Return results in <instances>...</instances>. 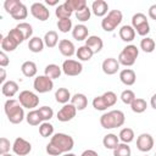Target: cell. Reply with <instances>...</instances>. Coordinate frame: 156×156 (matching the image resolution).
<instances>
[{
	"instance_id": "26",
	"label": "cell",
	"mask_w": 156,
	"mask_h": 156,
	"mask_svg": "<svg viewBox=\"0 0 156 156\" xmlns=\"http://www.w3.org/2000/svg\"><path fill=\"white\" fill-rule=\"evenodd\" d=\"M45 44H44V40L43 38L40 37H32L28 41V49L32 51V52H41L43 49H44Z\"/></svg>"
},
{
	"instance_id": "4",
	"label": "cell",
	"mask_w": 156,
	"mask_h": 156,
	"mask_svg": "<svg viewBox=\"0 0 156 156\" xmlns=\"http://www.w3.org/2000/svg\"><path fill=\"white\" fill-rule=\"evenodd\" d=\"M138 56H139V49L136 48V45L129 44L122 49L117 60H118L119 65H123L126 67H130L135 63Z\"/></svg>"
},
{
	"instance_id": "34",
	"label": "cell",
	"mask_w": 156,
	"mask_h": 156,
	"mask_svg": "<svg viewBox=\"0 0 156 156\" xmlns=\"http://www.w3.org/2000/svg\"><path fill=\"white\" fill-rule=\"evenodd\" d=\"M72 11L67 7V5L63 2V4H61V5H58L57 7H56V10H55V15H56V17L58 18V20H63V18H71V16H72Z\"/></svg>"
},
{
	"instance_id": "5",
	"label": "cell",
	"mask_w": 156,
	"mask_h": 156,
	"mask_svg": "<svg viewBox=\"0 0 156 156\" xmlns=\"http://www.w3.org/2000/svg\"><path fill=\"white\" fill-rule=\"evenodd\" d=\"M123 15L119 10H111L108 13L102 18L101 21V27L105 32H113L122 22Z\"/></svg>"
},
{
	"instance_id": "18",
	"label": "cell",
	"mask_w": 156,
	"mask_h": 156,
	"mask_svg": "<svg viewBox=\"0 0 156 156\" xmlns=\"http://www.w3.org/2000/svg\"><path fill=\"white\" fill-rule=\"evenodd\" d=\"M119 80L124 84V85H133L136 80V74L132 68H123L119 72Z\"/></svg>"
},
{
	"instance_id": "52",
	"label": "cell",
	"mask_w": 156,
	"mask_h": 156,
	"mask_svg": "<svg viewBox=\"0 0 156 156\" xmlns=\"http://www.w3.org/2000/svg\"><path fill=\"white\" fill-rule=\"evenodd\" d=\"M80 156H99V155H98V152H96L95 150L88 149V150H84V151L80 154Z\"/></svg>"
},
{
	"instance_id": "37",
	"label": "cell",
	"mask_w": 156,
	"mask_h": 156,
	"mask_svg": "<svg viewBox=\"0 0 156 156\" xmlns=\"http://www.w3.org/2000/svg\"><path fill=\"white\" fill-rule=\"evenodd\" d=\"M13 20H17V21H20V20H24L27 16H28V9H27V6L22 2L11 15H10Z\"/></svg>"
},
{
	"instance_id": "32",
	"label": "cell",
	"mask_w": 156,
	"mask_h": 156,
	"mask_svg": "<svg viewBox=\"0 0 156 156\" xmlns=\"http://www.w3.org/2000/svg\"><path fill=\"white\" fill-rule=\"evenodd\" d=\"M26 121L29 126H40L43 123L39 111L38 110H30L27 115H26Z\"/></svg>"
},
{
	"instance_id": "41",
	"label": "cell",
	"mask_w": 156,
	"mask_h": 156,
	"mask_svg": "<svg viewBox=\"0 0 156 156\" xmlns=\"http://www.w3.org/2000/svg\"><path fill=\"white\" fill-rule=\"evenodd\" d=\"M121 100H122V102L123 104H126V105H132V102L136 99V96H135V94H134V91L133 90H130V89H126V90H123L122 93H121Z\"/></svg>"
},
{
	"instance_id": "40",
	"label": "cell",
	"mask_w": 156,
	"mask_h": 156,
	"mask_svg": "<svg viewBox=\"0 0 156 156\" xmlns=\"http://www.w3.org/2000/svg\"><path fill=\"white\" fill-rule=\"evenodd\" d=\"M130 155H132L130 146L124 143H119L117 147L113 150V156H130Z\"/></svg>"
},
{
	"instance_id": "30",
	"label": "cell",
	"mask_w": 156,
	"mask_h": 156,
	"mask_svg": "<svg viewBox=\"0 0 156 156\" xmlns=\"http://www.w3.org/2000/svg\"><path fill=\"white\" fill-rule=\"evenodd\" d=\"M93 55H94V52H93L91 49L88 48L87 45L79 46V48L77 49V51H76V56H77V58H78L79 61H89V60L93 57Z\"/></svg>"
},
{
	"instance_id": "9",
	"label": "cell",
	"mask_w": 156,
	"mask_h": 156,
	"mask_svg": "<svg viewBox=\"0 0 156 156\" xmlns=\"http://www.w3.org/2000/svg\"><path fill=\"white\" fill-rule=\"evenodd\" d=\"M82 71H83V65L77 60L67 58L62 63V72L68 77L79 76L82 73Z\"/></svg>"
},
{
	"instance_id": "15",
	"label": "cell",
	"mask_w": 156,
	"mask_h": 156,
	"mask_svg": "<svg viewBox=\"0 0 156 156\" xmlns=\"http://www.w3.org/2000/svg\"><path fill=\"white\" fill-rule=\"evenodd\" d=\"M91 12L96 17H105L108 13V4L105 0H95L91 4Z\"/></svg>"
},
{
	"instance_id": "22",
	"label": "cell",
	"mask_w": 156,
	"mask_h": 156,
	"mask_svg": "<svg viewBox=\"0 0 156 156\" xmlns=\"http://www.w3.org/2000/svg\"><path fill=\"white\" fill-rule=\"evenodd\" d=\"M71 104L77 108V111H83L88 106V99L84 94L76 93L71 99Z\"/></svg>"
},
{
	"instance_id": "54",
	"label": "cell",
	"mask_w": 156,
	"mask_h": 156,
	"mask_svg": "<svg viewBox=\"0 0 156 156\" xmlns=\"http://www.w3.org/2000/svg\"><path fill=\"white\" fill-rule=\"evenodd\" d=\"M150 105H151V107H152L154 110H156V94H154V95L151 96V99H150Z\"/></svg>"
},
{
	"instance_id": "47",
	"label": "cell",
	"mask_w": 156,
	"mask_h": 156,
	"mask_svg": "<svg viewBox=\"0 0 156 156\" xmlns=\"http://www.w3.org/2000/svg\"><path fill=\"white\" fill-rule=\"evenodd\" d=\"M7 35L9 37H11L15 41H17L18 44H22L23 41H24V37H23V34L21 33V30L18 29V28H12V29H10V32L7 33Z\"/></svg>"
},
{
	"instance_id": "46",
	"label": "cell",
	"mask_w": 156,
	"mask_h": 156,
	"mask_svg": "<svg viewBox=\"0 0 156 156\" xmlns=\"http://www.w3.org/2000/svg\"><path fill=\"white\" fill-rule=\"evenodd\" d=\"M21 4H22V2H21L20 0H5V2H4V9L6 10V12H7L9 15H11Z\"/></svg>"
},
{
	"instance_id": "27",
	"label": "cell",
	"mask_w": 156,
	"mask_h": 156,
	"mask_svg": "<svg viewBox=\"0 0 156 156\" xmlns=\"http://www.w3.org/2000/svg\"><path fill=\"white\" fill-rule=\"evenodd\" d=\"M72 96H71V93L67 88H58L56 91H55V100L58 102V104H68V101H71Z\"/></svg>"
},
{
	"instance_id": "16",
	"label": "cell",
	"mask_w": 156,
	"mask_h": 156,
	"mask_svg": "<svg viewBox=\"0 0 156 156\" xmlns=\"http://www.w3.org/2000/svg\"><path fill=\"white\" fill-rule=\"evenodd\" d=\"M58 51L63 55V56H66V57H71V56H73L74 54H76V46H74V44L71 41V40H68V39H61L60 41H58Z\"/></svg>"
},
{
	"instance_id": "11",
	"label": "cell",
	"mask_w": 156,
	"mask_h": 156,
	"mask_svg": "<svg viewBox=\"0 0 156 156\" xmlns=\"http://www.w3.org/2000/svg\"><path fill=\"white\" fill-rule=\"evenodd\" d=\"M30 13L34 18L44 22V21H48L49 17H50V11L48 10V7L41 4V2H33L30 5Z\"/></svg>"
},
{
	"instance_id": "17",
	"label": "cell",
	"mask_w": 156,
	"mask_h": 156,
	"mask_svg": "<svg viewBox=\"0 0 156 156\" xmlns=\"http://www.w3.org/2000/svg\"><path fill=\"white\" fill-rule=\"evenodd\" d=\"M72 37L73 39L82 41V40H87L89 37V29L85 24L80 23V24H76L72 29Z\"/></svg>"
},
{
	"instance_id": "56",
	"label": "cell",
	"mask_w": 156,
	"mask_h": 156,
	"mask_svg": "<svg viewBox=\"0 0 156 156\" xmlns=\"http://www.w3.org/2000/svg\"><path fill=\"white\" fill-rule=\"evenodd\" d=\"M61 156H77V155L73 154V152H66V154H63V155H61Z\"/></svg>"
},
{
	"instance_id": "10",
	"label": "cell",
	"mask_w": 156,
	"mask_h": 156,
	"mask_svg": "<svg viewBox=\"0 0 156 156\" xmlns=\"http://www.w3.org/2000/svg\"><path fill=\"white\" fill-rule=\"evenodd\" d=\"M12 151L17 156H26L32 151V144L29 141H27L26 139L18 136L15 139V141L12 144Z\"/></svg>"
},
{
	"instance_id": "49",
	"label": "cell",
	"mask_w": 156,
	"mask_h": 156,
	"mask_svg": "<svg viewBox=\"0 0 156 156\" xmlns=\"http://www.w3.org/2000/svg\"><path fill=\"white\" fill-rule=\"evenodd\" d=\"M10 147L12 149V145H11L10 140H9L7 138L2 136V138L0 139V154H1V155H4V154H9Z\"/></svg>"
},
{
	"instance_id": "1",
	"label": "cell",
	"mask_w": 156,
	"mask_h": 156,
	"mask_svg": "<svg viewBox=\"0 0 156 156\" xmlns=\"http://www.w3.org/2000/svg\"><path fill=\"white\" fill-rule=\"evenodd\" d=\"M73 146L74 140L71 135L65 133H55L46 145V152L49 156H61L66 152H71Z\"/></svg>"
},
{
	"instance_id": "25",
	"label": "cell",
	"mask_w": 156,
	"mask_h": 156,
	"mask_svg": "<svg viewBox=\"0 0 156 156\" xmlns=\"http://www.w3.org/2000/svg\"><path fill=\"white\" fill-rule=\"evenodd\" d=\"M1 51H5V52H11V51H15L17 49V46L20 45L17 41H15L11 37L6 35V37H1Z\"/></svg>"
},
{
	"instance_id": "59",
	"label": "cell",
	"mask_w": 156,
	"mask_h": 156,
	"mask_svg": "<svg viewBox=\"0 0 156 156\" xmlns=\"http://www.w3.org/2000/svg\"><path fill=\"white\" fill-rule=\"evenodd\" d=\"M155 156H156V154H155Z\"/></svg>"
},
{
	"instance_id": "36",
	"label": "cell",
	"mask_w": 156,
	"mask_h": 156,
	"mask_svg": "<svg viewBox=\"0 0 156 156\" xmlns=\"http://www.w3.org/2000/svg\"><path fill=\"white\" fill-rule=\"evenodd\" d=\"M65 4L67 5V7L72 11V12H77L82 9H84L87 5V1L85 0H66Z\"/></svg>"
},
{
	"instance_id": "19",
	"label": "cell",
	"mask_w": 156,
	"mask_h": 156,
	"mask_svg": "<svg viewBox=\"0 0 156 156\" xmlns=\"http://www.w3.org/2000/svg\"><path fill=\"white\" fill-rule=\"evenodd\" d=\"M85 45H87L88 48H90L94 54H98V52L101 51V49H102V46H104V41H102V39H101L100 37H98V35H89L88 39L85 40Z\"/></svg>"
},
{
	"instance_id": "53",
	"label": "cell",
	"mask_w": 156,
	"mask_h": 156,
	"mask_svg": "<svg viewBox=\"0 0 156 156\" xmlns=\"http://www.w3.org/2000/svg\"><path fill=\"white\" fill-rule=\"evenodd\" d=\"M0 72H1V77H0V82L4 84L6 82V71L5 68H0Z\"/></svg>"
},
{
	"instance_id": "44",
	"label": "cell",
	"mask_w": 156,
	"mask_h": 156,
	"mask_svg": "<svg viewBox=\"0 0 156 156\" xmlns=\"http://www.w3.org/2000/svg\"><path fill=\"white\" fill-rule=\"evenodd\" d=\"M57 29L62 33H68L69 30H72V20L71 18H63V20H58L57 21Z\"/></svg>"
},
{
	"instance_id": "38",
	"label": "cell",
	"mask_w": 156,
	"mask_h": 156,
	"mask_svg": "<svg viewBox=\"0 0 156 156\" xmlns=\"http://www.w3.org/2000/svg\"><path fill=\"white\" fill-rule=\"evenodd\" d=\"M16 28H18L20 30H21V33L23 34V37H24V40H29L30 38H32V35H33V27L29 24V23H27V22H21V23H18L17 26H16Z\"/></svg>"
},
{
	"instance_id": "8",
	"label": "cell",
	"mask_w": 156,
	"mask_h": 156,
	"mask_svg": "<svg viewBox=\"0 0 156 156\" xmlns=\"http://www.w3.org/2000/svg\"><path fill=\"white\" fill-rule=\"evenodd\" d=\"M33 88L39 94L49 93L54 89V80L50 79L49 77H46L45 74L44 76H37L34 78V82H33Z\"/></svg>"
},
{
	"instance_id": "51",
	"label": "cell",
	"mask_w": 156,
	"mask_h": 156,
	"mask_svg": "<svg viewBox=\"0 0 156 156\" xmlns=\"http://www.w3.org/2000/svg\"><path fill=\"white\" fill-rule=\"evenodd\" d=\"M147 13H149V17H150L151 20L156 21V4H154V5H151V6L149 7Z\"/></svg>"
},
{
	"instance_id": "12",
	"label": "cell",
	"mask_w": 156,
	"mask_h": 156,
	"mask_svg": "<svg viewBox=\"0 0 156 156\" xmlns=\"http://www.w3.org/2000/svg\"><path fill=\"white\" fill-rule=\"evenodd\" d=\"M155 145L154 138L149 133H141L136 138V149L141 152H149Z\"/></svg>"
},
{
	"instance_id": "28",
	"label": "cell",
	"mask_w": 156,
	"mask_h": 156,
	"mask_svg": "<svg viewBox=\"0 0 156 156\" xmlns=\"http://www.w3.org/2000/svg\"><path fill=\"white\" fill-rule=\"evenodd\" d=\"M102 144H104V146H105L106 149H108V150H115V149L117 147V145L119 144V138H118L116 134H113V133H108V134H106V135L104 136Z\"/></svg>"
},
{
	"instance_id": "50",
	"label": "cell",
	"mask_w": 156,
	"mask_h": 156,
	"mask_svg": "<svg viewBox=\"0 0 156 156\" xmlns=\"http://www.w3.org/2000/svg\"><path fill=\"white\" fill-rule=\"evenodd\" d=\"M9 63H10V58L7 57V55H6L5 51H1L0 52V66L4 68L6 66H9Z\"/></svg>"
},
{
	"instance_id": "2",
	"label": "cell",
	"mask_w": 156,
	"mask_h": 156,
	"mask_svg": "<svg viewBox=\"0 0 156 156\" xmlns=\"http://www.w3.org/2000/svg\"><path fill=\"white\" fill-rule=\"evenodd\" d=\"M24 107L20 104L18 100H15V99H9L5 101V105H4V111H5V115L7 117V119L10 121V123L12 124H20L24 118H26V115H24Z\"/></svg>"
},
{
	"instance_id": "23",
	"label": "cell",
	"mask_w": 156,
	"mask_h": 156,
	"mask_svg": "<svg viewBox=\"0 0 156 156\" xmlns=\"http://www.w3.org/2000/svg\"><path fill=\"white\" fill-rule=\"evenodd\" d=\"M21 72L23 73L24 77H28V78L35 77L37 72H38L35 62H33V61H24L22 63V66H21Z\"/></svg>"
},
{
	"instance_id": "13",
	"label": "cell",
	"mask_w": 156,
	"mask_h": 156,
	"mask_svg": "<svg viewBox=\"0 0 156 156\" xmlns=\"http://www.w3.org/2000/svg\"><path fill=\"white\" fill-rule=\"evenodd\" d=\"M76 115H77V108L71 102H68V104L63 105L58 110V112H57V119L60 122H68V121L73 119L76 117Z\"/></svg>"
},
{
	"instance_id": "43",
	"label": "cell",
	"mask_w": 156,
	"mask_h": 156,
	"mask_svg": "<svg viewBox=\"0 0 156 156\" xmlns=\"http://www.w3.org/2000/svg\"><path fill=\"white\" fill-rule=\"evenodd\" d=\"M74 15H76V18H77L78 21H80V22H87V21L90 20L91 9H89L88 6H85L84 9L79 10V11H77V12H74Z\"/></svg>"
},
{
	"instance_id": "45",
	"label": "cell",
	"mask_w": 156,
	"mask_h": 156,
	"mask_svg": "<svg viewBox=\"0 0 156 156\" xmlns=\"http://www.w3.org/2000/svg\"><path fill=\"white\" fill-rule=\"evenodd\" d=\"M101 96H102V99H104V101H105V104H106L107 107H112L117 102V95L113 91H111V90L105 91Z\"/></svg>"
},
{
	"instance_id": "24",
	"label": "cell",
	"mask_w": 156,
	"mask_h": 156,
	"mask_svg": "<svg viewBox=\"0 0 156 156\" xmlns=\"http://www.w3.org/2000/svg\"><path fill=\"white\" fill-rule=\"evenodd\" d=\"M61 73H62V67H60L58 65H55V63L46 65V67L44 69V74L46 77H49L50 79H52V80L60 78Z\"/></svg>"
},
{
	"instance_id": "57",
	"label": "cell",
	"mask_w": 156,
	"mask_h": 156,
	"mask_svg": "<svg viewBox=\"0 0 156 156\" xmlns=\"http://www.w3.org/2000/svg\"><path fill=\"white\" fill-rule=\"evenodd\" d=\"M1 156H13V155H11V154H4V155H1Z\"/></svg>"
},
{
	"instance_id": "35",
	"label": "cell",
	"mask_w": 156,
	"mask_h": 156,
	"mask_svg": "<svg viewBox=\"0 0 156 156\" xmlns=\"http://www.w3.org/2000/svg\"><path fill=\"white\" fill-rule=\"evenodd\" d=\"M130 108H132V111L135 112V113H143V112L147 108V102H146L144 99H141V98H136V99L132 102Z\"/></svg>"
},
{
	"instance_id": "29",
	"label": "cell",
	"mask_w": 156,
	"mask_h": 156,
	"mask_svg": "<svg viewBox=\"0 0 156 156\" xmlns=\"http://www.w3.org/2000/svg\"><path fill=\"white\" fill-rule=\"evenodd\" d=\"M43 40H44V44H45V46H48V48H55L57 44H58V35H57V32L56 30H49V32H46L45 33V35H44V38H43Z\"/></svg>"
},
{
	"instance_id": "55",
	"label": "cell",
	"mask_w": 156,
	"mask_h": 156,
	"mask_svg": "<svg viewBox=\"0 0 156 156\" xmlns=\"http://www.w3.org/2000/svg\"><path fill=\"white\" fill-rule=\"evenodd\" d=\"M46 4H48V5H51V6H55V5L58 4V1H57V0H56V1H49V0H46Z\"/></svg>"
},
{
	"instance_id": "48",
	"label": "cell",
	"mask_w": 156,
	"mask_h": 156,
	"mask_svg": "<svg viewBox=\"0 0 156 156\" xmlns=\"http://www.w3.org/2000/svg\"><path fill=\"white\" fill-rule=\"evenodd\" d=\"M93 107H94L95 110H98V111H105V110L108 108V107L106 106V104H105V101H104V99H102L101 95L95 96V98L93 99Z\"/></svg>"
},
{
	"instance_id": "14",
	"label": "cell",
	"mask_w": 156,
	"mask_h": 156,
	"mask_svg": "<svg viewBox=\"0 0 156 156\" xmlns=\"http://www.w3.org/2000/svg\"><path fill=\"white\" fill-rule=\"evenodd\" d=\"M101 68H102V72L105 74L112 76V74H116L119 71V62L115 57H107L102 61Z\"/></svg>"
},
{
	"instance_id": "39",
	"label": "cell",
	"mask_w": 156,
	"mask_h": 156,
	"mask_svg": "<svg viewBox=\"0 0 156 156\" xmlns=\"http://www.w3.org/2000/svg\"><path fill=\"white\" fill-rule=\"evenodd\" d=\"M39 134L43 138H49L54 135V126L49 122H43L39 126Z\"/></svg>"
},
{
	"instance_id": "21",
	"label": "cell",
	"mask_w": 156,
	"mask_h": 156,
	"mask_svg": "<svg viewBox=\"0 0 156 156\" xmlns=\"http://www.w3.org/2000/svg\"><path fill=\"white\" fill-rule=\"evenodd\" d=\"M118 34H119V38H121L123 41H126V43H130V41H133L134 38H135V30H134V28H133L132 26H129V24L122 26V27L119 28Z\"/></svg>"
},
{
	"instance_id": "7",
	"label": "cell",
	"mask_w": 156,
	"mask_h": 156,
	"mask_svg": "<svg viewBox=\"0 0 156 156\" xmlns=\"http://www.w3.org/2000/svg\"><path fill=\"white\" fill-rule=\"evenodd\" d=\"M20 104L28 110H34L39 105V96L30 90H22L18 94Z\"/></svg>"
},
{
	"instance_id": "3",
	"label": "cell",
	"mask_w": 156,
	"mask_h": 156,
	"mask_svg": "<svg viewBox=\"0 0 156 156\" xmlns=\"http://www.w3.org/2000/svg\"><path fill=\"white\" fill-rule=\"evenodd\" d=\"M126 116L121 110H111L101 115L100 117V124L105 129H113L122 127L124 124Z\"/></svg>"
},
{
	"instance_id": "20",
	"label": "cell",
	"mask_w": 156,
	"mask_h": 156,
	"mask_svg": "<svg viewBox=\"0 0 156 156\" xmlns=\"http://www.w3.org/2000/svg\"><path fill=\"white\" fill-rule=\"evenodd\" d=\"M1 93L6 98H12L18 93V84L15 80H6L1 87Z\"/></svg>"
},
{
	"instance_id": "33",
	"label": "cell",
	"mask_w": 156,
	"mask_h": 156,
	"mask_svg": "<svg viewBox=\"0 0 156 156\" xmlns=\"http://www.w3.org/2000/svg\"><path fill=\"white\" fill-rule=\"evenodd\" d=\"M140 49L144 51V52H152L155 49H156V43L152 38H149V37H145L140 40Z\"/></svg>"
},
{
	"instance_id": "42",
	"label": "cell",
	"mask_w": 156,
	"mask_h": 156,
	"mask_svg": "<svg viewBox=\"0 0 156 156\" xmlns=\"http://www.w3.org/2000/svg\"><path fill=\"white\" fill-rule=\"evenodd\" d=\"M38 111H39V115H40V118L43 122H49L54 116V111L49 106H41L38 108Z\"/></svg>"
},
{
	"instance_id": "58",
	"label": "cell",
	"mask_w": 156,
	"mask_h": 156,
	"mask_svg": "<svg viewBox=\"0 0 156 156\" xmlns=\"http://www.w3.org/2000/svg\"><path fill=\"white\" fill-rule=\"evenodd\" d=\"M145 156H149V155H145Z\"/></svg>"
},
{
	"instance_id": "6",
	"label": "cell",
	"mask_w": 156,
	"mask_h": 156,
	"mask_svg": "<svg viewBox=\"0 0 156 156\" xmlns=\"http://www.w3.org/2000/svg\"><path fill=\"white\" fill-rule=\"evenodd\" d=\"M132 27L134 28L135 33L139 34L140 37H146L150 32V24L146 18V16L141 12H136L132 17Z\"/></svg>"
},
{
	"instance_id": "31",
	"label": "cell",
	"mask_w": 156,
	"mask_h": 156,
	"mask_svg": "<svg viewBox=\"0 0 156 156\" xmlns=\"http://www.w3.org/2000/svg\"><path fill=\"white\" fill-rule=\"evenodd\" d=\"M134 136H135V135H134V130H133L132 128H129V127L122 128L121 132H119V134H118L119 140H121L122 143H124V144L132 143V141L134 140Z\"/></svg>"
}]
</instances>
